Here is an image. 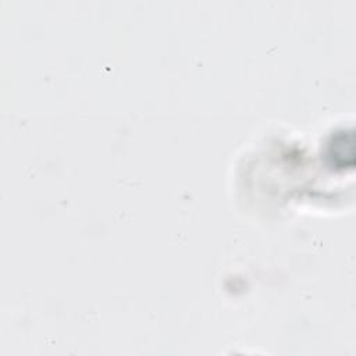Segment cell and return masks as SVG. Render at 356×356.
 Segmentation results:
<instances>
[{"label":"cell","instance_id":"cell-1","mask_svg":"<svg viewBox=\"0 0 356 356\" xmlns=\"http://www.w3.org/2000/svg\"><path fill=\"white\" fill-rule=\"evenodd\" d=\"M330 157L339 168L353 164V136L352 132H341L330 145Z\"/></svg>","mask_w":356,"mask_h":356}]
</instances>
